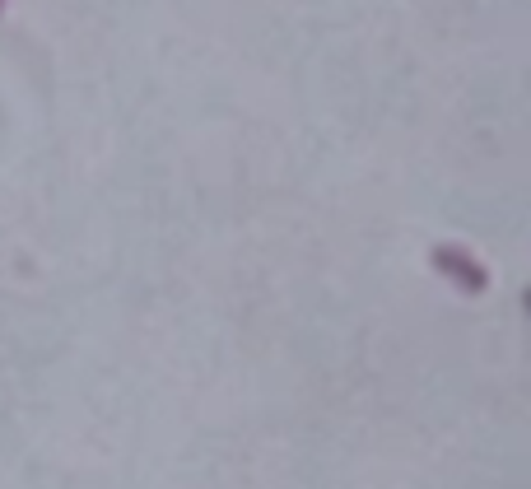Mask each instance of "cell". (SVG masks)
I'll return each mask as SVG.
<instances>
[{
	"instance_id": "1",
	"label": "cell",
	"mask_w": 531,
	"mask_h": 489,
	"mask_svg": "<svg viewBox=\"0 0 531 489\" xmlns=\"http://www.w3.org/2000/svg\"><path fill=\"white\" fill-rule=\"evenodd\" d=\"M429 261H434V271L448 280V285H457L462 294H485L490 289V271L480 266L466 247H457V243H438L434 252H429Z\"/></svg>"
},
{
	"instance_id": "2",
	"label": "cell",
	"mask_w": 531,
	"mask_h": 489,
	"mask_svg": "<svg viewBox=\"0 0 531 489\" xmlns=\"http://www.w3.org/2000/svg\"><path fill=\"white\" fill-rule=\"evenodd\" d=\"M0 10H5V0H0Z\"/></svg>"
}]
</instances>
